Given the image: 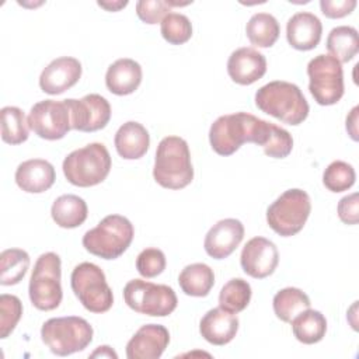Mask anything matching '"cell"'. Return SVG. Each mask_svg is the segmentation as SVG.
Masks as SVG:
<instances>
[{
  "label": "cell",
  "instance_id": "obj_1",
  "mask_svg": "<svg viewBox=\"0 0 359 359\" xmlns=\"http://www.w3.org/2000/svg\"><path fill=\"white\" fill-rule=\"evenodd\" d=\"M271 126V122L247 112L222 115L210 125L209 142L217 154L231 156L244 143H255L264 147Z\"/></svg>",
  "mask_w": 359,
  "mask_h": 359
},
{
  "label": "cell",
  "instance_id": "obj_2",
  "mask_svg": "<svg viewBox=\"0 0 359 359\" xmlns=\"http://www.w3.org/2000/svg\"><path fill=\"white\" fill-rule=\"evenodd\" d=\"M255 105L262 112L287 125H300L309 115L310 107L302 90L289 81H271L255 93Z\"/></svg>",
  "mask_w": 359,
  "mask_h": 359
},
{
  "label": "cell",
  "instance_id": "obj_3",
  "mask_svg": "<svg viewBox=\"0 0 359 359\" xmlns=\"http://www.w3.org/2000/svg\"><path fill=\"white\" fill-rule=\"evenodd\" d=\"M153 177L167 189H182L194 180V167L188 143L180 136H165L160 140L153 167Z\"/></svg>",
  "mask_w": 359,
  "mask_h": 359
},
{
  "label": "cell",
  "instance_id": "obj_4",
  "mask_svg": "<svg viewBox=\"0 0 359 359\" xmlns=\"http://www.w3.org/2000/svg\"><path fill=\"white\" fill-rule=\"evenodd\" d=\"M111 156L102 143H90L69 153L62 164L66 180L76 187L88 188L101 184L111 171Z\"/></svg>",
  "mask_w": 359,
  "mask_h": 359
},
{
  "label": "cell",
  "instance_id": "obj_5",
  "mask_svg": "<svg viewBox=\"0 0 359 359\" xmlns=\"http://www.w3.org/2000/svg\"><path fill=\"white\" fill-rule=\"evenodd\" d=\"M135 236L133 224L121 215L105 216L94 229L83 236V247L104 259L119 258L130 245Z\"/></svg>",
  "mask_w": 359,
  "mask_h": 359
},
{
  "label": "cell",
  "instance_id": "obj_6",
  "mask_svg": "<svg viewBox=\"0 0 359 359\" xmlns=\"http://www.w3.org/2000/svg\"><path fill=\"white\" fill-rule=\"evenodd\" d=\"M93 327L81 317H55L41 328L42 342L57 356H67L86 349L93 341Z\"/></svg>",
  "mask_w": 359,
  "mask_h": 359
},
{
  "label": "cell",
  "instance_id": "obj_7",
  "mask_svg": "<svg viewBox=\"0 0 359 359\" xmlns=\"http://www.w3.org/2000/svg\"><path fill=\"white\" fill-rule=\"evenodd\" d=\"M62 261L56 252L41 254L34 265L28 293L34 307L42 311H50L59 307L62 292Z\"/></svg>",
  "mask_w": 359,
  "mask_h": 359
},
{
  "label": "cell",
  "instance_id": "obj_8",
  "mask_svg": "<svg viewBox=\"0 0 359 359\" xmlns=\"http://www.w3.org/2000/svg\"><path fill=\"white\" fill-rule=\"evenodd\" d=\"M311 212V201L306 191L292 188L278 196L266 209L268 226L282 237L297 234Z\"/></svg>",
  "mask_w": 359,
  "mask_h": 359
},
{
  "label": "cell",
  "instance_id": "obj_9",
  "mask_svg": "<svg viewBox=\"0 0 359 359\" xmlns=\"http://www.w3.org/2000/svg\"><path fill=\"white\" fill-rule=\"evenodd\" d=\"M72 290L83 307L91 313H105L114 304V296L104 271L93 262H81L70 275Z\"/></svg>",
  "mask_w": 359,
  "mask_h": 359
},
{
  "label": "cell",
  "instance_id": "obj_10",
  "mask_svg": "<svg viewBox=\"0 0 359 359\" xmlns=\"http://www.w3.org/2000/svg\"><path fill=\"white\" fill-rule=\"evenodd\" d=\"M123 300L129 309L150 317H165L177 309L172 287L143 279H132L123 287Z\"/></svg>",
  "mask_w": 359,
  "mask_h": 359
},
{
  "label": "cell",
  "instance_id": "obj_11",
  "mask_svg": "<svg viewBox=\"0 0 359 359\" xmlns=\"http://www.w3.org/2000/svg\"><path fill=\"white\" fill-rule=\"evenodd\" d=\"M309 91L320 105H334L344 95V72L331 55H317L307 65Z\"/></svg>",
  "mask_w": 359,
  "mask_h": 359
},
{
  "label": "cell",
  "instance_id": "obj_12",
  "mask_svg": "<svg viewBox=\"0 0 359 359\" xmlns=\"http://www.w3.org/2000/svg\"><path fill=\"white\" fill-rule=\"evenodd\" d=\"M29 129L46 140H59L72 129L70 108L66 100H43L32 105L28 115Z\"/></svg>",
  "mask_w": 359,
  "mask_h": 359
},
{
  "label": "cell",
  "instance_id": "obj_13",
  "mask_svg": "<svg viewBox=\"0 0 359 359\" xmlns=\"http://www.w3.org/2000/svg\"><path fill=\"white\" fill-rule=\"evenodd\" d=\"M70 108L72 129L80 132H95L104 129L111 119V105L100 94H87L80 100L67 98Z\"/></svg>",
  "mask_w": 359,
  "mask_h": 359
},
{
  "label": "cell",
  "instance_id": "obj_14",
  "mask_svg": "<svg viewBox=\"0 0 359 359\" xmlns=\"http://www.w3.org/2000/svg\"><path fill=\"white\" fill-rule=\"evenodd\" d=\"M240 264L248 276L264 279L272 275L279 264L278 248L265 237H252L243 247Z\"/></svg>",
  "mask_w": 359,
  "mask_h": 359
},
{
  "label": "cell",
  "instance_id": "obj_15",
  "mask_svg": "<svg viewBox=\"0 0 359 359\" xmlns=\"http://www.w3.org/2000/svg\"><path fill=\"white\" fill-rule=\"evenodd\" d=\"M244 237V226L238 219H222L205 236L203 248L215 259H224L234 252Z\"/></svg>",
  "mask_w": 359,
  "mask_h": 359
},
{
  "label": "cell",
  "instance_id": "obj_16",
  "mask_svg": "<svg viewBox=\"0 0 359 359\" xmlns=\"http://www.w3.org/2000/svg\"><path fill=\"white\" fill-rule=\"evenodd\" d=\"M81 77V63L72 56L53 59L39 76V87L43 93L57 95L72 88Z\"/></svg>",
  "mask_w": 359,
  "mask_h": 359
},
{
  "label": "cell",
  "instance_id": "obj_17",
  "mask_svg": "<svg viewBox=\"0 0 359 359\" xmlns=\"http://www.w3.org/2000/svg\"><path fill=\"white\" fill-rule=\"evenodd\" d=\"M170 344V332L161 324L142 325L126 344L129 359H158Z\"/></svg>",
  "mask_w": 359,
  "mask_h": 359
},
{
  "label": "cell",
  "instance_id": "obj_18",
  "mask_svg": "<svg viewBox=\"0 0 359 359\" xmlns=\"http://www.w3.org/2000/svg\"><path fill=\"white\" fill-rule=\"evenodd\" d=\"M227 73L234 83L250 86L266 73V59L251 46L238 48L229 56Z\"/></svg>",
  "mask_w": 359,
  "mask_h": 359
},
{
  "label": "cell",
  "instance_id": "obj_19",
  "mask_svg": "<svg viewBox=\"0 0 359 359\" xmlns=\"http://www.w3.org/2000/svg\"><path fill=\"white\" fill-rule=\"evenodd\" d=\"M323 24L317 15L309 11L293 14L286 24V38L292 48L297 50H311L320 41Z\"/></svg>",
  "mask_w": 359,
  "mask_h": 359
},
{
  "label": "cell",
  "instance_id": "obj_20",
  "mask_svg": "<svg viewBox=\"0 0 359 359\" xmlns=\"http://www.w3.org/2000/svg\"><path fill=\"white\" fill-rule=\"evenodd\" d=\"M15 184L28 194H41L48 191L55 180L53 165L43 158H31L22 161L15 170Z\"/></svg>",
  "mask_w": 359,
  "mask_h": 359
},
{
  "label": "cell",
  "instance_id": "obj_21",
  "mask_svg": "<svg viewBox=\"0 0 359 359\" xmlns=\"http://www.w3.org/2000/svg\"><path fill=\"white\" fill-rule=\"evenodd\" d=\"M238 331V318L236 314L216 307L209 310L199 323V332L212 345H226Z\"/></svg>",
  "mask_w": 359,
  "mask_h": 359
},
{
  "label": "cell",
  "instance_id": "obj_22",
  "mask_svg": "<svg viewBox=\"0 0 359 359\" xmlns=\"http://www.w3.org/2000/svg\"><path fill=\"white\" fill-rule=\"evenodd\" d=\"M142 66L129 57H121L109 65L105 73L107 88L115 95H128L142 83Z\"/></svg>",
  "mask_w": 359,
  "mask_h": 359
},
{
  "label": "cell",
  "instance_id": "obj_23",
  "mask_svg": "<svg viewBox=\"0 0 359 359\" xmlns=\"http://www.w3.org/2000/svg\"><path fill=\"white\" fill-rule=\"evenodd\" d=\"M115 149L125 160H137L146 154L150 146V135L147 129L136 122L128 121L115 133Z\"/></svg>",
  "mask_w": 359,
  "mask_h": 359
},
{
  "label": "cell",
  "instance_id": "obj_24",
  "mask_svg": "<svg viewBox=\"0 0 359 359\" xmlns=\"http://www.w3.org/2000/svg\"><path fill=\"white\" fill-rule=\"evenodd\" d=\"M50 215L59 227L74 229L86 222L88 208L83 198L73 194H66L55 199L50 208Z\"/></svg>",
  "mask_w": 359,
  "mask_h": 359
},
{
  "label": "cell",
  "instance_id": "obj_25",
  "mask_svg": "<svg viewBox=\"0 0 359 359\" xmlns=\"http://www.w3.org/2000/svg\"><path fill=\"white\" fill-rule=\"evenodd\" d=\"M181 290L194 297H205L215 285L213 269L202 262L187 265L178 276Z\"/></svg>",
  "mask_w": 359,
  "mask_h": 359
},
{
  "label": "cell",
  "instance_id": "obj_26",
  "mask_svg": "<svg viewBox=\"0 0 359 359\" xmlns=\"http://www.w3.org/2000/svg\"><path fill=\"white\" fill-rule=\"evenodd\" d=\"M290 323L296 339L306 345L320 342L327 332V320L318 310L307 309L297 314Z\"/></svg>",
  "mask_w": 359,
  "mask_h": 359
},
{
  "label": "cell",
  "instance_id": "obj_27",
  "mask_svg": "<svg viewBox=\"0 0 359 359\" xmlns=\"http://www.w3.org/2000/svg\"><path fill=\"white\" fill-rule=\"evenodd\" d=\"M327 49L339 63H348L359 50V35L356 28L339 25L330 31L327 36Z\"/></svg>",
  "mask_w": 359,
  "mask_h": 359
},
{
  "label": "cell",
  "instance_id": "obj_28",
  "mask_svg": "<svg viewBox=\"0 0 359 359\" xmlns=\"http://www.w3.org/2000/svg\"><path fill=\"white\" fill-rule=\"evenodd\" d=\"M279 32L280 27L278 20L269 13L254 14L245 25L248 41L258 48H271L278 41Z\"/></svg>",
  "mask_w": 359,
  "mask_h": 359
},
{
  "label": "cell",
  "instance_id": "obj_29",
  "mask_svg": "<svg viewBox=\"0 0 359 359\" xmlns=\"http://www.w3.org/2000/svg\"><path fill=\"white\" fill-rule=\"evenodd\" d=\"M309 296L299 287H285L276 292L272 300L275 316L283 323H290L297 314L310 309Z\"/></svg>",
  "mask_w": 359,
  "mask_h": 359
},
{
  "label": "cell",
  "instance_id": "obj_30",
  "mask_svg": "<svg viewBox=\"0 0 359 359\" xmlns=\"http://www.w3.org/2000/svg\"><path fill=\"white\" fill-rule=\"evenodd\" d=\"M29 255L21 248H7L0 254V283L3 286L17 285L29 268Z\"/></svg>",
  "mask_w": 359,
  "mask_h": 359
},
{
  "label": "cell",
  "instance_id": "obj_31",
  "mask_svg": "<svg viewBox=\"0 0 359 359\" xmlns=\"http://www.w3.org/2000/svg\"><path fill=\"white\" fill-rule=\"evenodd\" d=\"M1 115V139L8 144H21L28 139L29 125L24 111L18 107H3Z\"/></svg>",
  "mask_w": 359,
  "mask_h": 359
},
{
  "label": "cell",
  "instance_id": "obj_32",
  "mask_svg": "<svg viewBox=\"0 0 359 359\" xmlns=\"http://www.w3.org/2000/svg\"><path fill=\"white\" fill-rule=\"evenodd\" d=\"M251 286L241 278H233L222 287L219 293V307L237 314L243 311L251 300Z\"/></svg>",
  "mask_w": 359,
  "mask_h": 359
},
{
  "label": "cell",
  "instance_id": "obj_33",
  "mask_svg": "<svg viewBox=\"0 0 359 359\" xmlns=\"http://www.w3.org/2000/svg\"><path fill=\"white\" fill-rule=\"evenodd\" d=\"M356 180L355 170L342 160H335L327 165L323 172V184L331 192L348 191Z\"/></svg>",
  "mask_w": 359,
  "mask_h": 359
},
{
  "label": "cell",
  "instance_id": "obj_34",
  "mask_svg": "<svg viewBox=\"0 0 359 359\" xmlns=\"http://www.w3.org/2000/svg\"><path fill=\"white\" fill-rule=\"evenodd\" d=\"M161 36L171 45H182L192 36V24L181 13H168L160 25Z\"/></svg>",
  "mask_w": 359,
  "mask_h": 359
},
{
  "label": "cell",
  "instance_id": "obj_35",
  "mask_svg": "<svg viewBox=\"0 0 359 359\" xmlns=\"http://www.w3.org/2000/svg\"><path fill=\"white\" fill-rule=\"evenodd\" d=\"M22 316V303L14 294L0 296V338H7L17 327Z\"/></svg>",
  "mask_w": 359,
  "mask_h": 359
},
{
  "label": "cell",
  "instance_id": "obj_36",
  "mask_svg": "<svg viewBox=\"0 0 359 359\" xmlns=\"http://www.w3.org/2000/svg\"><path fill=\"white\" fill-rule=\"evenodd\" d=\"M262 149L264 153L272 158H285L292 153L293 137L286 129L272 123L268 140Z\"/></svg>",
  "mask_w": 359,
  "mask_h": 359
},
{
  "label": "cell",
  "instance_id": "obj_37",
  "mask_svg": "<svg viewBox=\"0 0 359 359\" xmlns=\"http://www.w3.org/2000/svg\"><path fill=\"white\" fill-rule=\"evenodd\" d=\"M165 265L164 252L154 247L144 248L136 258V269L143 278H156L165 269Z\"/></svg>",
  "mask_w": 359,
  "mask_h": 359
},
{
  "label": "cell",
  "instance_id": "obj_38",
  "mask_svg": "<svg viewBox=\"0 0 359 359\" xmlns=\"http://www.w3.org/2000/svg\"><path fill=\"white\" fill-rule=\"evenodd\" d=\"M171 11L167 0H139L136 3V14L146 24L161 22L163 18Z\"/></svg>",
  "mask_w": 359,
  "mask_h": 359
},
{
  "label": "cell",
  "instance_id": "obj_39",
  "mask_svg": "<svg viewBox=\"0 0 359 359\" xmlns=\"http://www.w3.org/2000/svg\"><path fill=\"white\" fill-rule=\"evenodd\" d=\"M338 217L345 224H356L359 222V195L353 192L339 199L337 206Z\"/></svg>",
  "mask_w": 359,
  "mask_h": 359
},
{
  "label": "cell",
  "instance_id": "obj_40",
  "mask_svg": "<svg viewBox=\"0 0 359 359\" xmlns=\"http://www.w3.org/2000/svg\"><path fill=\"white\" fill-rule=\"evenodd\" d=\"M321 13L328 18H342L349 15L355 7L356 0H321Z\"/></svg>",
  "mask_w": 359,
  "mask_h": 359
},
{
  "label": "cell",
  "instance_id": "obj_41",
  "mask_svg": "<svg viewBox=\"0 0 359 359\" xmlns=\"http://www.w3.org/2000/svg\"><path fill=\"white\" fill-rule=\"evenodd\" d=\"M358 111L359 107H353L349 115L346 116V130L351 139L355 142H358Z\"/></svg>",
  "mask_w": 359,
  "mask_h": 359
},
{
  "label": "cell",
  "instance_id": "obj_42",
  "mask_svg": "<svg viewBox=\"0 0 359 359\" xmlns=\"http://www.w3.org/2000/svg\"><path fill=\"white\" fill-rule=\"evenodd\" d=\"M90 356H91V358H114V359L118 358L116 352H115L111 346H108V345L98 346Z\"/></svg>",
  "mask_w": 359,
  "mask_h": 359
},
{
  "label": "cell",
  "instance_id": "obj_43",
  "mask_svg": "<svg viewBox=\"0 0 359 359\" xmlns=\"http://www.w3.org/2000/svg\"><path fill=\"white\" fill-rule=\"evenodd\" d=\"M97 4L108 11H119L121 8L128 6V1H98Z\"/></svg>",
  "mask_w": 359,
  "mask_h": 359
}]
</instances>
